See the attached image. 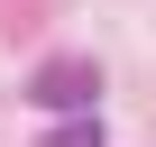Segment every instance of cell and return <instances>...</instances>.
Returning a JSON list of instances; mask_svg holds the SVG:
<instances>
[{
  "instance_id": "obj_1",
  "label": "cell",
  "mask_w": 156,
  "mask_h": 147,
  "mask_svg": "<svg viewBox=\"0 0 156 147\" xmlns=\"http://www.w3.org/2000/svg\"><path fill=\"white\" fill-rule=\"evenodd\" d=\"M28 92H37V110H73V120H83L92 92H101V74H92L83 55H55V64H37V83H28Z\"/></svg>"
},
{
  "instance_id": "obj_2",
  "label": "cell",
  "mask_w": 156,
  "mask_h": 147,
  "mask_svg": "<svg viewBox=\"0 0 156 147\" xmlns=\"http://www.w3.org/2000/svg\"><path fill=\"white\" fill-rule=\"evenodd\" d=\"M46 147H101V129H92V120H64V129H55Z\"/></svg>"
}]
</instances>
